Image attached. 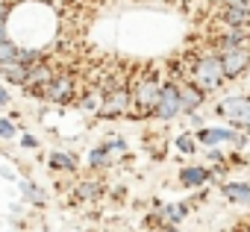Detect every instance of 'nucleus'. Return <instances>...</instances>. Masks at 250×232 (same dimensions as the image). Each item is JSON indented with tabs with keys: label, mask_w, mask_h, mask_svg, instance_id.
<instances>
[{
	"label": "nucleus",
	"mask_w": 250,
	"mask_h": 232,
	"mask_svg": "<svg viewBox=\"0 0 250 232\" xmlns=\"http://www.w3.org/2000/svg\"><path fill=\"white\" fill-rule=\"evenodd\" d=\"M12 138H18V124L0 115V141H12Z\"/></svg>",
	"instance_id": "a211bd4d"
},
{
	"label": "nucleus",
	"mask_w": 250,
	"mask_h": 232,
	"mask_svg": "<svg viewBox=\"0 0 250 232\" xmlns=\"http://www.w3.org/2000/svg\"><path fill=\"white\" fill-rule=\"evenodd\" d=\"M0 79L9 82V85H24V82H27V65H21V62H6V65H0Z\"/></svg>",
	"instance_id": "ddd939ff"
},
{
	"label": "nucleus",
	"mask_w": 250,
	"mask_h": 232,
	"mask_svg": "<svg viewBox=\"0 0 250 232\" xmlns=\"http://www.w3.org/2000/svg\"><path fill=\"white\" fill-rule=\"evenodd\" d=\"M100 194V182H80L77 185V197L80 200H94Z\"/></svg>",
	"instance_id": "aec40b11"
},
{
	"label": "nucleus",
	"mask_w": 250,
	"mask_h": 232,
	"mask_svg": "<svg viewBox=\"0 0 250 232\" xmlns=\"http://www.w3.org/2000/svg\"><path fill=\"white\" fill-rule=\"evenodd\" d=\"M206 147H218L224 141H232L235 138V130H224V127H203L200 135H197Z\"/></svg>",
	"instance_id": "1a4fd4ad"
},
{
	"label": "nucleus",
	"mask_w": 250,
	"mask_h": 232,
	"mask_svg": "<svg viewBox=\"0 0 250 232\" xmlns=\"http://www.w3.org/2000/svg\"><path fill=\"white\" fill-rule=\"evenodd\" d=\"M206 159H209L212 165H221V162H224V153H221L218 147H209V156H206Z\"/></svg>",
	"instance_id": "5701e85b"
},
{
	"label": "nucleus",
	"mask_w": 250,
	"mask_h": 232,
	"mask_svg": "<svg viewBox=\"0 0 250 232\" xmlns=\"http://www.w3.org/2000/svg\"><path fill=\"white\" fill-rule=\"evenodd\" d=\"M218 62H221V74L224 77H241L250 68V41L241 44V47H235V50L221 53Z\"/></svg>",
	"instance_id": "20e7f679"
},
{
	"label": "nucleus",
	"mask_w": 250,
	"mask_h": 232,
	"mask_svg": "<svg viewBox=\"0 0 250 232\" xmlns=\"http://www.w3.org/2000/svg\"><path fill=\"white\" fill-rule=\"evenodd\" d=\"M191 74H194V82H191V85H197L200 91H212V88H218L221 79H224L218 56H200V59L194 62Z\"/></svg>",
	"instance_id": "f03ea898"
},
{
	"label": "nucleus",
	"mask_w": 250,
	"mask_h": 232,
	"mask_svg": "<svg viewBox=\"0 0 250 232\" xmlns=\"http://www.w3.org/2000/svg\"><path fill=\"white\" fill-rule=\"evenodd\" d=\"M18 191H21V197L27 200V203H33V206H44L47 203V191L42 188V185H36L33 179H18Z\"/></svg>",
	"instance_id": "9d476101"
},
{
	"label": "nucleus",
	"mask_w": 250,
	"mask_h": 232,
	"mask_svg": "<svg viewBox=\"0 0 250 232\" xmlns=\"http://www.w3.org/2000/svg\"><path fill=\"white\" fill-rule=\"evenodd\" d=\"M15 56H18V44H15L12 39L0 41V65H6V62H15Z\"/></svg>",
	"instance_id": "6ab92c4d"
},
{
	"label": "nucleus",
	"mask_w": 250,
	"mask_h": 232,
	"mask_svg": "<svg viewBox=\"0 0 250 232\" xmlns=\"http://www.w3.org/2000/svg\"><path fill=\"white\" fill-rule=\"evenodd\" d=\"M88 165H91V168H106V165H109V150H106V144H100V147H94V150L88 153Z\"/></svg>",
	"instance_id": "f3484780"
},
{
	"label": "nucleus",
	"mask_w": 250,
	"mask_h": 232,
	"mask_svg": "<svg viewBox=\"0 0 250 232\" xmlns=\"http://www.w3.org/2000/svg\"><path fill=\"white\" fill-rule=\"evenodd\" d=\"M153 115L162 118V121H174L177 115H180V85L177 82H165L159 88V100H156Z\"/></svg>",
	"instance_id": "7ed1b4c3"
},
{
	"label": "nucleus",
	"mask_w": 250,
	"mask_h": 232,
	"mask_svg": "<svg viewBox=\"0 0 250 232\" xmlns=\"http://www.w3.org/2000/svg\"><path fill=\"white\" fill-rule=\"evenodd\" d=\"M6 15H9V6H0V24H6Z\"/></svg>",
	"instance_id": "cd10ccee"
},
{
	"label": "nucleus",
	"mask_w": 250,
	"mask_h": 232,
	"mask_svg": "<svg viewBox=\"0 0 250 232\" xmlns=\"http://www.w3.org/2000/svg\"><path fill=\"white\" fill-rule=\"evenodd\" d=\"M227 3H229V6H247L250 0H227Z\"/></svg>",
	"instance_id": "c85d7f7f"
},
{
	"label": "nucleus",
	"mask_w": 250,
	"mask_h": 232,
	"mask_svg": "<svg viewBox=\"0 0 250 232\" xmlns=\"http://www.w3.org/2000/svg\"><path fill=\"white\" fill-rule=\"evenodd\" d=\"M200 103H203V91L197 88V85H191V82H186V85H180V112H194V109H200Z\"/></svg>",
	"instance_id": "6e6552de"
},
{
	"label": "nucleus",
	"mask_w": 250,
	"mask_h": 232,
	"mask_svg": "<svg viewBox=\"0 0 250 232\" xmlns=\"http://www.w3.org/2000/svg\"><path fill=\"white\" fill-rule=\"evenodd\" d=\"M186 214H188V206H183V203H174V206L162 209V220H168V223H180Z\"/></svg>",
	"instance_id": "dca6fc26"
},
{
	"label": "nucleus",
	"mask_w": 250,
	"mask_h": 232,
	"mask_svg": "<svg viewBox=\"0 0 250 232\" xmlns=\"http://www.w3.org/2000/svg\"><path fill=\"white\" fill-rule=\"evenodd\" d=\"M159 82H156V77L153 74H147V77H142L133 88H130V109H136L139 115L136 118H145V115H153V109H156V100H159Z\"/></svg>",
	"instance_id": "f257e3e1"
},
{
	"label": "nucleus",
	"mask_w": 250,
	"mask_h": 232,
	"mask_svg": "<svg viewBox=\"0 0 250 232\" xmlns=\"http://www.w3.org/2000/svg\"><path fill=\"white\" fill-rule=\"evenodd\" d=\"M244 147H247V150H250V138H247V144H244Z\"/></svg>",
	"instance_id": "c756f323"
},
{
	"label": "nucleus",
	"mask_w": 250,
	"mask_h": 232,
	"mask_svg": "<svg viewBox=\"0 0 250 232\" xmlns=\"http://www.w3.org/2000/svg\"><path fill=\"white\" fill-rule=\"evenodd\" d=\"M21 147H27V150H36V147H39V138L27 133V135H21Z\"/></svg>",
	"instance_id": "4be33fe9"
},
{
	"label": "nucleus",
	"mask_w": 250,
	"mask_h": 232,
	"mask_svg": "<svg viewBox=\"0 0 250 232\" xmlns=\"http://www.w3.org/2000/svg\"><path fill=\"white\" fill-rule=\"evenodd\" d=\"M47 159H50V168H53V171H77V156H74V153L53 150Z\"/></svg>",
	"instance_id": "2eb2a0df"
},
{
	"label": "nucleus",
	"mask_w": 250,
	"mask_h": 232,
	"mask_svg": "<svg viewBox=\"0 0 250 232\" xmlns=\"http://www.w3.org/2000/svg\"><path fill=\"white\" fill-rule=\"evenodd\" d=\"M9 103H12V94H9V91H6L3 85H0V109H6Z\"/></svg>",
	"instance_id": "393cba45"
},
{
	"label": "nucleus",
	"mask_w": 250,
	"mask_h": 232,
	"mask_svg": "<svg viewBox=\"0 0 250 232\" xmlns=\"http://www.w3.org/2000/svg\"><path fill=\"white\" fill-rule=\"evenodd\" d=\"M221 21L229 27V30H247L250 27V6H227Z\"/></svg>",
	"instance_id": "0eeeda50"
},
{
	"label": "nucleus",
	"mask_w": 250,
	"mask_h": 232,
	"mask_svg": "<svg viewBox=\"0 0 250 232\" xmlns=\"http://www.w3.org/2000/svg\"><path fill=\"white\" fill-rule=\"evenodd\" d=\"M9 39V24H0V41Z\"/></svg>",
	"instance_id": "bb28decb"
},
{
	"label": "nucleus",
	"mask_w": 250,
	"mask_h": 232,
	"mask_svg": "<svg viewBox=\"0 0 250 232\" xmlns=\"http://www.w3.org/2000/svg\"><path fill=\"white\" fill-rule=\"evenodd\" d=\"M9 217H24V203H12L9 206Z\"/></svg>",
	"instance_id": "a878e982"
},
{
	"label": "nucleus",
	"mask_w": 250,
	"mask_h": 232,
	"mask_svg": "<svg viewBox=\"0 0 250 232\" xmlns=\"http://www.w3.org/2000/svg\"><path fill=\"white\" fill-rule=\"evenodd\" d=\"M42 97L47 100V103H71V97H74V77L71 74H56L44 88H42Z\"/></svg>",
	"instance_id": "39448f33"
},
{
	"label": "nucleus",
	"mask_w": 250,
	"mask_h": 232,
	"mask_svg": "<svg viewBox=\"0 0 250 232\" xmlns=\"http://www.w3.org/2000/svg\"><path fill=\"white\" fill-rule=\"evenodd\" d=\"M0 179H18V174H15V168H9V165H3V168H0Z\"/></svg>",
	"instance_id": "b1692460"
},
{
	"label": "nucleus",
	"mask_w": 250,
	"mask_h": 232,
	"mask_svg": "<svg viewBox=\"0 0 250 232\" xmlns=\"http://www.w3.org/2000/svg\"><path fill=\"white\" fill-rule=\"evenodd\" d=\"M9 232H24V229H9Z\"/></svg>",
	"instance_id": "7c9ffc66"
},
{
	"label": "nucleus",
	"mask_w": 250,
	"mask_h": 232,
	"mask_svg": "<svg viewBox=\"0 0 250 232\" xmlns=\"http://www.w3.org/2000/svg\"><path fill=\"white\" fill-rule=\"evenodd\" d=\"M177 147H180L183 153H194V141H191V135H180V138H177Z\"/></svg>",
	"instance_id": "412c9836"
},
{
	"label": "nucleus",
	"mask_w": 250,
	"mask_h": 232,
	"mask_svg": "<svg viewBox=\"0 0 250 232\" xmlns=\"http://www.w3.org/2000/svg\"><path fill=\"white\" fill-rule=\"evenodd\" d=\"M206 179H209V171L200 168V165H188V168L180 171V182L186 188H200V185H206Z\"/></svg>",
	"instance_id": "f8f14e48"
},
{
	"label": "nucleus",
	"mask_w": 250,
	"mask_h": 232,
	"mask_svg": "<svg viewBox=\"0 0 250 232\" xmlns=\"http://www.w3.org/2000/svg\"><path fill=\"white\" fill-rule=\"evenodd\" d=\"M218 115L235 121V127H241V121L250 115V100L247 97H227V100L218 103Z\"/></svg>",
	"instance_id": "423d86ee"
},
{
	"label": "nucleus",
	"mask_w": 250,
	"mask_h": 232,
	"mask_svg": "<svg viewBox=\"0 0 250 232\" xmlns=\"http://www.w3.org/2000/svg\"><path fill=\"white\" fill-rule=\"evenodd\" d=\"M221 188L229 203H250V182H224Z\"/></svg>",
	"instance_id": "4468645a"
},
{
	"label": "nucleus",
	"mask_w": 250,
	"mask_h": 232,
	"mask_svg": "<svg viewBox=\"0 0 250 232\" xmlns=\"http://www.w3.org/2000/svg\"><path fill=\"white\" fill-rule=\"evenodd\" d=\"M247 41H250V33L247 30H227L224 36H218V50L227 53V50H235V47H241Z\"/></svg>",
	"instance_id": "9b49d317"
}]
</instances>
